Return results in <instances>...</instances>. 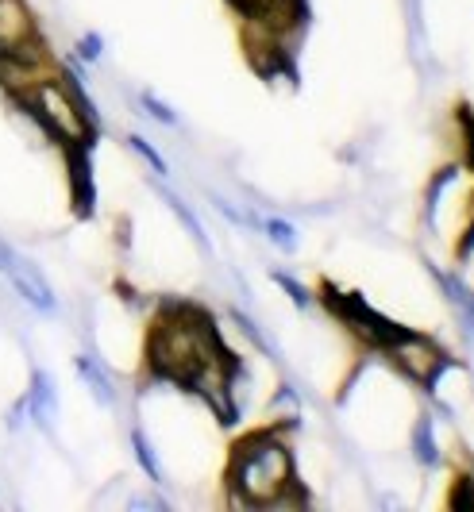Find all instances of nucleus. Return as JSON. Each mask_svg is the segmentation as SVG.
<instances>
[{"label":"nucleus","instance_id":"f257e3e1","mask_svg":"<svg viewBox=\"0 0 474 512\" xmlns=\"http://www.w3.org/2000/svg\"><path fill=\"white\" fill-rule=\"evenodd\" d=\"M224 343L212 320L193 305H162L151 339H147V366L162 382L189 385L201 366L224 359Z\"/></svg>","mask_w":474,"mask_h":512},{"label":"nucleus","instance_id":"f03ea898","mask_svg":"<svg viewBox=\"0 0 474 512\" xmlns=\"http://www.w3.org/2000/svg\"><path fill=\"white\" fill-rule=\"evenodd\" d=\"M293 486H297L293 455L278 432H255L232 447L228 489H232L236 505L270 509V505H282L293 493Z\"/></svg>","mask_w":474,"mask_h":512},{"label":"nucleus","instance_id":"7ed1b4c3","mask_svg":"<svg viewBox=\"0 0 474 512\" xmlns=\"http://www.w3.org/2000/svg\"><path fill=\"white\" fill-rule=\"evenodd\" d=\"M16 101L43 124V131L58 139L62 147H89L93 131H97V116L89 101L81 97V89L70 85V77L43 74L27 85L24 93H16Z\"/></svg>","mask_w":474,"mask_h":512},{"label":"nucleus","instance_id":"20e7f679","mask_svg":"<svg viewBox=\"0 0 474 512\" xmlns=\"http://www.w3.org/2000/svg\"><path fill=\"white\" fill-rule=\"evenodd\" d=\"M324 301H328V308L340 316L351 332L359 335V339H367L374 351H386L397 335L405 332V328H397L394 320H386L382 312H374L359 293H336L332 285H324Z\"/></svg>","mask_w":474,"mask_h":512},{"label":"nucleus","instance_id":"39448f33","mask_svg":"<svg viewBox=\"0 0 474 512\" xmlns=\"http://www.w3.org/2000/svg\"><path fill=\"white\" fill-rule=\"evenodd\" d=\"M386 355L394 359L397 370H405L413 382H424V385H436L440 370L448 366V355H444L428 335H417V332H409V328L386 347Z\"/></svg>","mask_w":474,"mask_h":512},{"label":"nucleus","instance_id":"423d86ee","mask_svg":"<svg viewBox=\"0 0 474 512\" xmlns=\"http://www.w3.org/2000/svg\"><path fill=\"white\" fill-rule=\"evenodd\" d=\"M4 274L12 278L16 293H20L27 305L35 308V312H54V308H58V297H54V289H51V282H47V274H43V270H39L31 258L12 255V251H8Z\"/></svg>","mask_w":474,"mask_h":512},{"label":"nucleus","instance_id":"0eeeda50","mask_svg":"<svg viewBox=\"0 0 474 512\" xmlns=\"http://www.w3.org/2000/svg\"><path fill=\"white\" fill-rule=\"evenodd\" d=\"M27 412H31V416H35V424H43V428H51L54 424V416H58V393H54L51 374H43V370H35V374H31Z\"/></svg>","mask_w":474,"mask_h":512},{"label":"nucleus","instance_id":"6e6552de","mask_svg":"<svg viewBox=\"0 0 474 512\" xmlns=\"http://www.w3.org/2000/svg\"><path fill=\"white\" fill-rule=\"evenodd\" d=\"M243 16H251V20H259V24L274 27L278 24V16H282V24L293 20L297 12H301V0H232Z\"/></svg>","mask_w":474,"mask_h":512},{"label":"nucleus","instance_id":"1a4fd4ad","mask_svg":"<svg viewBox=\"0 0 474 512\" xmlns=\"http://www.w3.org/2000/svg\"><path fill=\"white\" fill-rule=\"evenodd\" d=\"M74 370H78V378L89 385V393H93L101 405H116V385H112L108 370L93 359V355H78V359H74Z\"/></svg>","mask_w":474,"mask_h":512},{"label":"nucleus","instance_id":"9d476101","mask_svg":"<svg viewBox=\"0 0 474 512\" xmlns=\"http://www.w3.org/2000/svg\"><path fill=\"white\" fill-rule=\"evenodd\" d=\"M70 170H74V208H78L81 216H89L93 201H97L93 178H89V147H74L70 151Z\"/></svg>","mask_w":474,"mask_h":512},{"label":"nucleus","instance_id":"9b49d317","mask_svg":"<svg viewBox=\"0 0 474 512\" xmlns=\"http://www.w3.org/2000/svg\"><path fill=\"white\" fill-rule=\"evenodd\" d=\"M413 455H417L421 466H436L440 462L436 436H432V420H417V428H413Z\"/></svg>","mask_w":474,"mask_h":512},{"label":"nucleus","instance_id":"f8f14e48","mask_svg":"<svg viewBox=\"0 0 474 512\" xmlns=\"http://www.w3.org/2000/svg\"><path fill=\"white\" fill-rule=\"evenodd\" d=\"M436 278H440L444 293L451 297V305H455L459 312H463V316H467V324H471V335H474V293L467 289V285H459V278H448V274H440V270H436Z\"/></svg>","mask_w":474,"mask_h":512},{"label":"nucleus","instance_id":"ddd939ff","mask_svg":"<svg viewBox=\"0 0 474 512\" xmlns=\"http://www.w3.org/2000/svg\"><path fill=\"white\" fill-rule=\"evenodd\" d=\"M132 451H135V462L143 466V474H147L151 482H162V466H158L155 447H151V439L143 436L139 428H135V432H132Z\"/></svg>","mask_w":474,"mask_h":512},{"label":"nucleus","instance_id":"4468645a","mask_svg":"<svg viewBox=\"0 0 474 512\" xmlns=\"http://www.w3.org/2000/svg\"><path fill=\"white\" fill-rule=\"evenodd\" d=\"M259 228L266 231V239H270L278 251H297V228H293L290 220H278V216H270V220H263Z\"/></svg>","mask_w":474,"mask_h":512},{"label":"nucleus","instance_id":"2eb2a0df","mask_svg":"<svg viewBox=\"0 0 474 512\" xmlns=\"http://www.w3.org/2000/svg\"><path fill=\"white\" fill-rule=\"evenodd\" d=\"M162 197H166V205L174 208V216H178L185 228H189V235H193L201 247H209V239H205V228H201V224H197V216H193V212L182 205V197H174V193H162Z\"/></svg>","mask_w":474,"mask_h":512},{"label":"nucleus","instance_id":"dca6fc26","mask_svg":"<svg viewBox=\"0 0 474 512\" xmlns=\"http://www.w3.org/2000/svg\"><path fill=\"white\" fill-rule=\"evenodd\" d=\"M128 143H132V151L139 154V158H143V162H147V166H151V170H155L158 178H166V162H162V154H158L155 147H151V143H147V139H143V135H132V139H128Z\"/></svg>","mask_w":474,"mask_h":512},{"label":"nucleus","instance_id":"f3484780","mask_svg":"<svg viewBox=\"0 0 474 512\" xmlns=\"http://www.w3.org/2000/svg\"><path fill=\"white\" fill-rule=\"evenodd\" d=\"M139 101H143V108H147V116H155L158 124H166V128H174V124H178V116H174V112H170L166 104L158 101L155 93H143Z\"/></svg>","mask_w":474,"mask_h":512},{"label":"nucleus","instance_id":"a211bd4d","mask_svg":"<svg viewBox=\"0 0 474 512\" xmlns=\"http://www.w3.org/2000/svg\"><path fill=\"white\" fill-rule=\"evenodd\" d=\"M451 509H474V478H459L451 489Z\"/></svg>","mask_w":474,"mask_h":512},{"label":"nucleus","instance_id":"6ab92c4d","mask_svg":"<svg viewBox=\"0 0 474 512\" xmlns=\"http://www.w3.org/2000/svg\"><path fill=\"white\" fill-rule=\"evenodd\" d=\"M274 282H278L282 289H286V293H290L293 305H297V308H309V301H313V297H309V289H305L301 282H293L290 274H274Z\"/></svg>","mask_w":474,"mask_h":512},{"label":"nucleus","instance_id":"aec40b11","mask_svg":"<svg viewBox=\"0 0 474 512\" xmlns=\"http://www.w3.org/2000/svg\"><path fill=\"white\" fill-rule=\"evenodd\" d=\"M101 47H105V43H101V35H85V39L78 43L81 62H97V58H101Z\"/></svg>","mask_w":474,"mask_h":512},{"label":"nucleus","instance_id":"412c9836","mask_svg":"<svg viewBox=\"0 0 474 512\" xmlns=\"http://www.w3.org/2000/svg\"><path fill=\"white\" fill-rule=\"evenodd\" d=\"M8 428H12V432H24L27 428V397L24 401H16V409L8 412Z\"/></svg>","mask_w":474,"mask_h":512},{"label":"nucleus","instance_id":"4be33fe9","mask_svg":"<svg viewBox=\"0 0 474 512\" xmlns=\"http://www.w3.org/2000/svg\"><path fill=\"white\" fill-rule=\"evenodd\" d=\"M4 262H8V247L0 243V270H4Z\"/></svg>","mask_w":474,"mask_h":512}]
</instances>
